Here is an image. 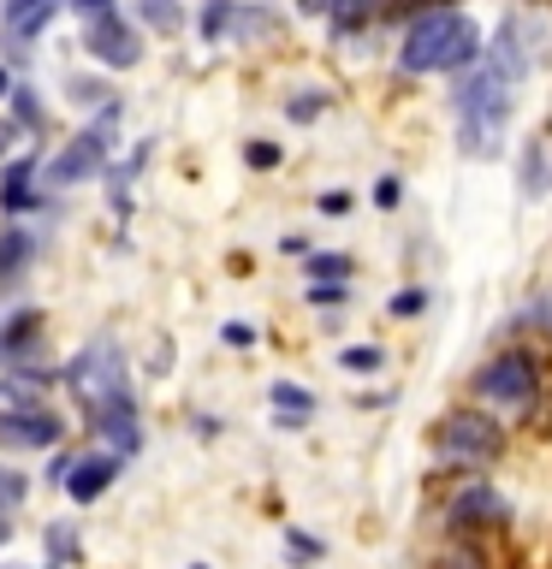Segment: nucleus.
Segmentation results:
<instances>
[{
  "mask_svg": "<svg viewBox=\"0 0 552 569\" xmlns=\"http://www.w3.org/2000/svg\"><path fill=\"white\" fill-rule=\"evenodd\" d=\"M12 137H18V124H12V119H0V160H7V149H12Z\"/></svg>",
  "mask_w": 552,
  "mask_h": 569,
  "instance_id": "nucleus-40",
  "label": "nucleus"
},
{
  "mask_svg": "<svg viewBox=\"0 0 552 569\" xmlns=\"http://www.w3.org/2000/svg\"><path fill=\"white\" fill-rule=\"evenodd\" d=\"M434 445L452 469H487V462L505 457V421L481 403H457L434 421Z\"/></svg>",
  "mask_w": 552,
  "mask_h": 569,
  "instance_id": "nucleus-4",
  "label": "nucleus"
},
{
  "mask_svg": "<svg viewBox=\"0 0 552 569\" xmlns=\"http://www.w3.org/2000/svg\"><path fill=\"white\" fill-rule=\"evenodd\" d=\"M315 208L338 220V213H351V190H321V196H315Z\"/></svg>",
  "mask_w": 552,
  "mask_h": 569,
  "instance_id": "nucleus-35",
  "label": "nucleus"
},
{
  "mask_svg": "<svg viewBox=\"0 0 552 569\" xmlns=\"http://www.w3.org/2000/svg\"><path fill=\"white\" fill-rule=\"evenodd\" d=\"M279 249H285V256H315V249H309V238H303V231H292V238H279Z\"/></svg>",
  "mask_w": 552,
  "mask_h": 569,
  "instance_id": "nucleus-37",
  "label": "nucleus"
},
{
  "mask_svg": "<svg viewBox=\"0 0 552 569\" xmlns=\"http://www.w3.org/2000/svg\"><path fill=\"white\" fill-rule=\"evenodd\" d=\"M338 368H345V373H381L386 350L381 345H345V350H338Z\"/></svg>",
  "mask_w": 552,
  "mask_h": 569,
  "instance_id": "nucleus-20",
  "label": "nucleus"
},
{
  "mask_svg": "<svg viewBox=\"0 0 552 569\" xmlns=\"http://www.w3.org/2000/svg\"><path fill=\"white\" fill-rule=\"evenodd\" d=\"M42 345V309L36 302H24V309H12L7 320H0V362L7 368H24V356Z\"/></svg>",
  "mask_w": 552,
  "mask_h": 569,
  "instance_id": "nucleus-12",
  "label": "nucleus"
},
{
  "mask_svg": "<svg viewBox=\"0 0 552 569\" xmlns=\"http://www.w3.org/2000/svg\"><path fill=\"white\" fill-rule=\"evenodd\" d=\"M422 309H427V291H416V284H410V291H398V297H386V315H398V320L422 315Z\"/></svg>",
  "mask_w": 552,
  "mask_h": 569,
  "instance_id": "nucleus-28",
  "label": "nucleus"
},
{
  "mask_svg": "<svg viewBox=\"0 0 552 569\" xmlns=\"http://www.w3.org/2000/svg\"><path fill=\"white\" fill-rule=\"evenodd\" d=\"M303 297H309L315 309H345V302H351V284H309Z\"/></svg>",
  "mask_w": 552,
  "mask_h": 569,
  "instance_id": "nucleus-27",
  "label": "nucleus"
},
{
  "mask_svg": "<svg viewBox=\"0 0 552 569\" xmlns=\"http://www.w3.org/2000/svg\"><path fill=\"white\" fill-rule=\"evenodd\" d=\"M142 18H149L155 30H167V36H172L178 24H185V12H178L172 0H142Z\"/></svg>",
  "mask_w": 552,
  "mask_h": 569,
  "instance_id": "nucleus-26",
  "label": "nucleus"
},
{
  "mask_svg": "<svg viewBox=\"0 0 552 569\" xmlns=\"http://www.w3.org/2000/svg\"><path fill=\"white\" fill-rule=\"evenodd\" d=\"M321 113H327V89H303V96L285 101V119H297V124H309Z\"/></svg>",
  "mask_w": 552,
  "mask_h": 569,
  "instance_id": "nucleus-23",
  "label": "nucleus"
},
{
  "mask_svg": "<svg viewBox=\"0 0 552 569\" xmlns=\"http://www.w3.org/2000/svg\"><path fill=\"white\" fill-rule=\"evenodd\" d=\"M60 439H66V421L53 416L48 403H12V409H0V445H12V451H53Z\"/></svg>",
  "mask_w": 552,
  "mask_h": 569,
  "instance_id": "nucleus-8",
  "label": "nucleus"
},
{
  "mask_svg": "<svg viewBox=\"0 0 552 569\" xmlns=\"http://www.w3.org/2000/svg\"><path fill=\"white\" fill-rule=\"evenodd\" d=\"M546 178H552L546 149L541 142H523V160H516V184H523V196H546Z\"/></svg>",
  "mask_w": 552,
  "mask_h": 569,
  "instance_id": "nucleus-17",
  "label": "nucleus"
},
{
  "mask_svg": "<svg viewBox=\"0 0 552 569\" xmlns=\"http://www.w3.org/2000/svg\"><path fill=\"white\" fill-rule=\"evenodd\" d=\"M66 7L78 12L83 24H89V18H107V12H119V0H66Z\"/></svg>",
  "mask_w": 552,
  "mask_h": 569,
  "instance_id": "nucleus-34",
  "label": "nucleus"
},
{
  "mask_svg": "<svg viewBox=\"0 0 552 569\" xmlns=\"http://www.w3.org/2000/svg\"><path fill=\"white\" fill-rule=\"evenodd\" d=\"M427 569H493V551L481 533H445L434 546V558H427Z\"/></svg>",
  "mask_w": 552,
  "mask_h": 569,
  "instance_id": "nucleus-13",
  "label": "nucleus"
},
{
  "mask_svg": "<svg viewBox=\"0 0 552 569\" xmlns=\"http://www.w3.org/2000/svg\"><path fill=\"white\" fill-rule=\"evenodd\" d=\"M267 403H274V409H292V416H315V391H303V386H292V380H274V386H267Z\"/></svg>",
  "mask_w": 552,
  "mask_h": 569,
  "instance_id": "nucleus-19",
  "label": "nucleus"
},
{
  "mask_svg": "<svg viewBox=\"0 0 552 569\" xmlns=\"http://www.w3.org/2000/svg\"><path fill=\"white\" fill-rule=\"evenodd\" d=\"M107 96H114V89H107V83L71 78V101H78V107H107Z\"/></svg>",
  "mask_w": 552,
  "mask_h": 569,
  "instance_id": "nucleus-31",
  "label": "nucleus"
},
{
  "mask_svg": "<svg viewBox=\"0 0 552 569\" xmlns=\"http://www.w3.org/2000/svg\"><path fill=\"white\" fill-rule=\"evenodd\" d=\"M231 18H238V0H208V7H203V36H208V42H220V36L231 30Z\"/></svg>",
  "mask_w": 552,
  "mask_h": 569,
  "instance_id": "nucleus-22",
  "label": "nucleus"
},
{
  "mask_svg": "<svg viewBox=\"0 0 552 569\" xmlns=\"http://www.w3.org/2000/svg\"><path fill=\"white\" fill-rule=\"evenodd\" d=\"M12 124L18 131H30V137H48V107L42 96H36V83H12Z\"/></svg>",
  "mask_w": 552,
  "mask_h": 569,
  "instance_id": "nucleus-15",
  "label": "nucleus"
},
{
  "mask_svg": "<svg viewBox=\"0 0 552 569\" xmlns=\"http://www.w3.org/2000/svg\"><path fill=\"white\" fill-rule=\"evenodd\" d=\"M398 202H404V178L398 172L374 178V208H398Z\"/></svg>",
  "mask_w": 552,
  "mask_h": 569,
  "instance_id": "nucleus-30",
  "label": "nucleus"
},
{
  "mask_svg": "<svg viewBox=\"0 0 552 569\" xmlns=\"http://www.w3.org/2000/svg\"><path fill=\"white\" fill-rule=\"evenodd\" d=\"M114 124H119V101H107L96 113V124H83V131L42 167L48 190H71V184H83V178H96L107 167V154H114Z\"/></svg>",
  "mask_w": 552,
  "mask_h": 569,
  "instance_id": "nucleus-6",
  "label": "nucleus"
},
{
  "mask_svg": "<svg viewBox=\"0 0 552 569\" xmlns=\"http://www.w3.org/2000/svg\"><path fill=\"white\" fill-rule=\"evenodd\" d=\"M309 416H292V409H274V433H303Z\"/></svg>",
  "mask_w": 552,
  "mask_h": 569,
  "instance_id": "nucleus-36",
  "label": "nucleus"
},
{
  "mask_svg": "<svg viewBox=\"0 0 552 569\" xmlns=\"http://www.w3.org/2000/svg\"><path fill=\"white\" fill-rule=\"evenodd\" d=\"M42 546H48V569H71L78 563V522H48Z\"/></svg>",
  "mask_w": 552,
  "mask_h": 569,
  "instance_id": "nucleus-18",
  "label": "nucleus"
},
{
  "mask_svg": "<svg viewBox=\"0 0 552 569\" xmlns=\"http://www.w3.org/2000/svg\"><path fill=\"white\" fill-rule=\"evenodd\" d=\"M30 7H42V0H0V18H12V12H30Z\"/></svg>",
  "mask_w": 552,
  "mask_h": 569,
  "instance_id": "nucleus-39",
  "label": "nucleus"
},
{
  "mask_svg": "<svg viewBox=\"0 0 552 569\" xmlns=\"http://www.w3.org/2000/svg\"><path fill=\"white\" fill-rule=\"evenodd\" d=\"M71 462H78L71 451H53V457H48V475H42V480H48V487H66V480H71Z\"/></svg>",
  "mask_w": 552,
  "mask_h": 569,
  "instance_id": "nucleus-33",
  "label": "nucleus"
},
{
  "mask_svg": "<svg viewBox=\"0 0 552 569\" xmlns=\"http://www.w3.org/2000/svg\"><path fill=\"white\" fill-rule=\"evenodd\" d=\"M231 30H238V36H274V30H279V18H274V12H262V7H238Z\"/></svg>",
  "mask_w": 552,
  "mask_h": 569,
  "instance_id": "nucleus-25",
  "label": "nucleus"
},
{
  "mask_svg": "<svg viewBox=\"0 0 552 569\" xmlns=\"http://www.w3.org/2000/svg\"><path fill=\"white\" fill-rule=\"evenodd\" d=\"M303 273H309V284H351L356 261L345 249H315V256H303Z\"/></svg>",
  "mask_w": 552,
  "mask_h": 569,
  "instance_id": "nucleus-16",
  "label": "nucleus"
},
{
  "mask_svg": "<svg viewBox=\"0 0 552 569\" xmlns=\"http://www.w3.org/2000/svg\"><path fill=\"white\" fill-rule=\"evenodd\" d=\"M0 101H12V71L0 66Z\"/></svg>",
  "mask_w": 552,
  "mask_h": 569,
  "instance_id": "nucleus-41",
  "label": "nucleus"
},
{
  "mask_svg": "<svg viewBox=\"0 0 552 569\" xmlns=\"http://www.w3.org/2000/svg\"><path fill=\"white\" fill-rule=\"evenodd\" d=\"M511 522V498L493 487V480H463V487L445 498V533H493Z\"/></svg>",
  "mask_w": 552,
  "mask_h": 569,
  "instance_id": "nucleus-7",
  "label": "nucleus"
},
{
  "mask_svg": "<svg viewBox=\"0 0 552 569\" xmlns=\"http://www.w3.org/2000/svg\"><path fill=\"white\" fill-rule=\"evenodd\" d=\"M190 427H196V439H220V421H214V416H196Z\"/></svg>",
  "mask_w": 552,
  "mask_h": 569,
  "instance_id": "nucleus-38",
  "label": "nucleus"
},
{
  "mask_svg": "<svg viewBox=\"0 0 552 569\" xmlns=\"http://www.w3.org/2000/svg\"><path fill=\"white\" fill-rule=\"evenodd\" d=\"M12 540V522H7V510H0V546H7Z\"/></svg>",
  "mask_w": 552,
  "mask_h": 569,
  "instance_id": "nucleus-42",
  "label": "nucleus"
},
{
  "mask_svg": "<svg viewBox=\"0 0 552 569\" xmlns=\"http://www.w3.org/2000/svg\"><path fill=\"white\" fill-rule=\"evenodd\" d=\"M546 327H552V315H546Z\"/></svg>",
  "mask_w": 552,
  "mask_h": 569,
  "instance_id": "nucleus-45",
  "label": "nucleus"
},
{
  "mask_svg": "<svg viewBox=\"0 0 552 569\" xmlns=\"http://www.w3.org/2000/svg\"><path fill=\"white\" fill-rule=\"evenodd\" d=\"M30 256H36V231H24V226H7V231H0V291H7V284L24 273Z\"/></svg>",
  "mask_w": 552,
  "mask_h": 569,
  "instance_id": "nucleus-14",
  "label": "nucleus"
},
{
  "mask_svg": "<svg viewBox=\"0 0 552 569\" xmlns=\"http://www.w3.org/2000/svg\"><path fill=\"white\" fill-rule=\"evenodd\" d=\"M42 149H30V154H18V160H7V172H0V213H30L36 202H42V190H36V178H42Z\"/></svg>",
  "mask_w": 552,
  "mask_h": 569,
  "instance_id": "nucleus-10",
  "label": "nucleus"
},
{
  "mask_svg": "<svg viewBox=\"0 0 552 569\" xmlns=\"http://www.w3.org/2000/svg\"><path fill=\"white\" fill-rule=\"evenodd\" d=\"M190 569H208V563H190Z\"/></svg>",
  "mask_w": 552,
  "mask_h": 569,
  "instance_id": "nucleus-44",
  "label": "nucleus"
},
{
  "mask_svg": "<svg viewBox=\"0 0 552 569\" xmlns=\"http://www.w3.org/2000/svg\"><path fill=\"white\" fill-rule=\"evenodd\" d=\"M30 498V475H18V469H7V462H0V510H18Z\"/></svg>",
  "mask_w": 552,
  "mask_h": 569,
  "instance_id": "nucleus-24",
  "label": "nucleus"
},
{
  "mask_svg": "<svg viewBox=\"0 0 552 569\" xmlns=\"http://www.w3.org/2000/svg\"><path fill=\"white\" fill-rule=\"evenodd\" d=\"M244 160H249V167H256V172H274V167H279V142L256 137V142H249V149H244Z\"/></svg>",
  "mask_w": 552,
  "mask_h": 569,
  "instance_id": "nucleus-29",
  "label": "nucleus"
},
{
  "mask_svg": "<svg viewBox=\"0 0 552 569\" xmlns=\"http://www.w3.org/2000/svg\"><path fill=\"white\" fill-rule=\"evenodd\" d=\"M516 83L511 71H499L487 53L463 71L457 89H452V113H457V149L470 160H487L505 149V131H511V113H516Z\"/></svg>",
  "mask_w": 552,
  "mask_h": 569,
  "instance_id": "nucleus-1",
  "label": "nucleus"
},
{
  "mask_svg": "<svg viewBox=\"0 0 552 569\" xmlns=\"http://www.w3.org/2000/svg\"><path fill=\"white\" fill-rule=\"evenodd\" d=\"M83 53L107 71H131L142 60V36L125 24L119 12H107V18H89L83 24Z\"/></svg>",
  "mask_w": 552,
  "mask_h": 569,
  "instance_id": "nucleus-9",
  "label": "nucleus"
},
{
  "mask_svg": "<svg viewBox=\"0 0 552 569\" xmlns=\"http://www.w3.org/2000/svg\"><path fill=\"white\" fill-rule=\"evenodd\" d=\"M220 338H226L231 350H256V338H262V332L249 327V320H226V327H220Z\"/></svg>",
  "mask_w": 552,
  "mask_h": 569,
  "instance_id": "nucleus-32",
  "label": "nucleus"
},
{
  "mask_svg": "<svg viewBox=\"0 0 552 569\" xmlns=\"http://www.w3.org/2000/svg\"><path fill=\"white\" fill-rule=\"evenodd\" d=\"M0 569H24V563H0Z\"/></svg>",
  "mask_w": 552,
  "mask_h": 569,
  "instance_id": "nucleus-43",
  "label": "nucleus"
},
{
  "mask_svg": "<svg viewBox=\"0 0 552 569\" xmlns=\"http://www.w3.org/2000/svg\"><path fill=\"white\" fill-rule=\"evenodd\" d=\"M481 24L457 7H427L398 42V66L410 78H440V71H470L481 60Z\"/></svg>",
  "mask_w": 552,
  "mask_h": 569,
  "instance_id": "nucleus-2",
  "label": "nucleus"
},
{
  "mask_svg": "<svg viewBox=\"0 0 552 569\" xmlns=\"http://www.w3.org/2000/svg\"><path fill=\"white\" fill-rule=\"evenodd\" d=\"M60 380L78 391L83 421L96 416V409H107L114 398H131V368H125V350L114 345V338H89V345L60 368Z\"/></svg>",
  "mask_w": 552,
  "mask_h": 569,
  "instance_id": "nucleus-5",
  "label": "nucleus"
},
{
  "mask_svg": "<svg viewBox=\"0 0 552 569\" xmlns=\"http://www.w3.org/2000/svg\"><path fill=\"white\" fill-rule=\"evenodd\" d=\"M285 558H292V563H321V558H327V546H321L315 533H303V528H285Z\"/></svg>",
  "mask_w": 552,
  "mask_h": 569,
  "instance_id": "nucleus-21",
  "label": "nucleus"
},
{
  "mask_svg": "<svg viewBox=\"0 0 552 569\" xmlns=\"http://www.w3.org/2000/svg\"><path fill=\"white\" fill-rule=\"evenodd\" d=\"M546 386V368L529 345H505L470 373V403L481 409H529Z\"/></svg>",
  "mask_w": 552,
  "mask_h": 569,
  "instance_id": "nucleus-3",
  "label": "nucleus"
},
{
  "mask_svg": "<svg viewBox=\"0 0 552 569\" xmlns=\"http://www.w3.org/2000/svg\"><path fill=\"white\" fill-rule=\"evenodd\" d=\"M119 469H125L119 451H89V457H78V462H71V480H66L71 505H96V498L119 480Z\"/></svg>",
  "mask_w": 552,
  "mask_h": 569,
  "instance_id": "nucleus-11",
  "label": "nucleus"
}]
</instances>
